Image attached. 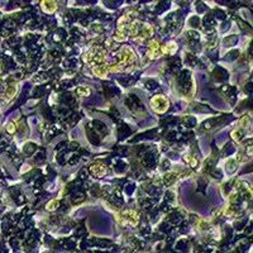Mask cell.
Instances as JSON below:
<instances>
[{
  "instance_id": "cell-8",
  "label": "cell",
  "mask_w": 253,
  "mask_h": 253,
  "mask_svg": "<svg viewBox=\"0 0 253 253\" xmlns=\"http://www.w3.org/2000/svg\"><path fill=\"white\" fill-rule=\"evenodd\" d=\"M42 9H43L46 13H53L56 10V3L55 2H42L41 4Z\"/></svg>"
},
{
  "instance_id": "cell-10",
  "label": "cell",
  "mask_w": 253,
  "mask_h": 253,
  "mask_svg": "<svg viewBox=\"0 0 253 253\" xmlns=\"http://www.w3.org/2000/svg\"><path fill=\"white\" fill-rule=\"evenodd\" d=\"M222 120V118H215V119H209L206 120L204 124H202V128L204 129H210V128H213V127H215L219 122Z\"/></svg>"
},
{
  "instance_id": "cell-5",
  "label": "cell",
  "mask_w": 253,
  "mask_h": 253,
  "mask_svg": "<svg viewBox=\"0 0 253 253\" xmlns=\"http://www.w3.org/2000/svg\"><path fill=\"white\" fill-rule=\"evenodd\" d=\"M122 218H123V220H127L128 223H130L133 225H136L139 220V216L134 210H125V212H123V214H122Z\"/></svg>"
},
{
  "instance_id": "cell-17",
  "label": "cell",
  "mask_w": 253,
  "mask_h": 253,
  "mask_svg": "<svg viewBox=\"0 0 253 253\" xmlns=\"http://www.w3.org/2000/svg\"><path fill=\"white\" fill-rule=\"evenodd\" d=\"M114 38H115V41H125L127 39L125 34H124V33H120V32H118Z\"/></svg>"
},
{
  "instance_id": "cell-16",
  "label": "cell",
  "mask_w": 253,
  "mask_h": 253,
  "mask_svg": "<svg viewBox=\"0 0 253 253\" xmlns=\"http://www.w3.org/2000/svg\"><path fill=\"white\" fill-rule=\"evenodd\" d=\"M248 124H249V116L248 115H244L242 119H241V127H242V128H246Z\"/></svg>"
},
{
  "instance_id": "cell-4",
  "label": "cell",
  "mask_w": 253,
  "mask_h": 253,
  "mask_svg": "<svg viewBox=\"0 0 253 253\" xmlns=\"http://www.w3.org/2000/svg\"><path fill=\"white\" fill-rule=\"evenodd\" d=\"M161 56V51H159V45L157 41H151L148 43V57L149 58H157Z\"/></svg>"
},
{
  "instance_id": "cell-11",
  "label": "cell",
  "mask_w": 253,
  "mask_h": 253,
  "mask_svg": "<svg viewBox=\"0 0 253 253\" xmlns=\"http://www.w3.org/2000/svg\"><path fill=\"white\" fill-rule=\"evenodd\" d=\"M176 177H177L176 173H167V175L163 177V182L167 185V186H170L171 184H173V182L176 181Z\"/></svg>"
},
{
  "instance_id": "cell-19",
  "label": "cell",
  "mask_w": 253,
  "mask_h": 253,
  "mask_svg": "<svg viewBox=\"0 0 253 253\" xmlns=\"http://www.w3.org/2000/svg\"><path fill=\"white\" fill-rule=\"evenodd\" d=\"M189 163H190L191 167H196V166H198V159H196L195 157H191V158H190V161H189Z\"/></svg>"
},
{
  "instance_id": "cell-12",
  "label": "cell",
  "mask_w": 253,
  "mask_h": 253,
  "mask_svg": "<svg viewBox=\"0 0 253 253\" xmlns=\"http://www.w3.org/2000/svg\"><path fill=\"white\" fill-rule=\"evenodd\" d=\"M58 206H60V201L58 200H51L46 205V209L48 210V212H55V210H57Z\"/></svg>"
},
{
  "instance_id": "cell-18",
  "label": "cell",
  "mask_w": 253,
  "mask_h": 253,
  "mask_svg": "<svg viewBox=\"0 0 253 253\" xmlns=\"http://www.w3.org/2000/svg\"><path fill=\"white\" fill-rule=\"evenodd\" d=\"M6 130H8V133L13 134V133L15 132V125H14V123H9V124H8V127H6Z\"/></svg>"
},
{
  "instance_id": "cell-7",
  "label": "cell",
  "mask_w": 253,
  "mask_h": 253,
  "mask_svg": "<svg viewBox=\"0 0 253 253\" xmlns=\"http://www.w3.org/2000/svg\"><path fill=\"white\" fill-rule=\"evenodd\" d=\"M176 49H177L176 43H168V45L163 46L162 48H159L161 53H166V55H173L176 52Z\"/></svg>"
},
{
  "instance_id": "cell-2",
  "label": "cell",
  "mask_w": 253,
  "mask_h": 253,
  "mask_svg": "<svg viewBox=\"0 0 253 253\" xmlns=\"http://www.w3.org/2000/svg\"><path fill=\"white\" fill-rule=\"evenodd\" d=\"M105 58V52L104 49H101L99 47L91 48L89 52L85 55V61L86 62H95V63H101Z\"/></svg>"
},
{
  "instance_id": "cell-1",
  "label": "cell",
  "mask_w": 253,
  "mask_h": 253,
  "mask_svg": "<svg viewBox=\"0 0 253 253\" xmlns=\"http://www.w3.org/2000/svg\"><path fill=\"white\" fill-rule=\"evenodd\" d=\"M168 105H170L168 99L166 96H163V95H156V96H153L151 99V106L158 114L165 113L168 109Z\"/></svg>"
},
{
  "instance_id": "cell-9",
  "label": "cell",
  "mask_w": 253,
  "mask_h": 253,
  "mask_svg": "<svg viewBox=\"0 0 253 253\" xmlns=\"http://www.w3.org/2000/svg\"><path fill=\"white\" fill-rule=\"evenodd\" d=\"M16 90H18V87H16V85H9L8 86V89L5 90V96H6V99H12V98H14L15 96V94H16Z\"/></svg>"
},
{
  "instance_id": "cell-3",
  "label": "cell",
  "mask_w": 253,
  "mask_h": 253,
  "mask_svg": "<svg viewBox=\"0 0 253 253\" xmlns=\"http://www.w3.org/2000/svg\"><path fill=\"white\" fill-rule=\"evenodd\" d=\"M90 172L95 177H103L106 173V166L101 162H95L90 166Z\"/></svg>"
},
{
  "instance_id": "cell-14",
  "label": "cell",
  "mask_w": 253,
  "mask_h": 253,
  "mask_svg": "<svg viewBox=\"0 0 253 253\" xmlns=\"http://www.w3.org/2000/svg\"><path fill=\"white\" fill-rule=\"evenodd\" d=\"M242 137H243V133L241 130H233L232 132V138L235 142H241L242 141Z\"/></svg>"
},
{
  "instance_id": "cell-15",
  "label": "cell",
  "mask_w": 253,
  "mask_h": 253,
  "mask_svg": "<svg viewBox=\"0 0 253 253\" xmlns=\"http://www.w3.org/2000/svg\"><path fill=\"white\" fill-rule=\"evenodd\" d=\"M226 166H228V172H233V171H235V168H237V162H235V161H229Z\"/></svg>"
},
{
  "instance_id": "cell-20",
  "label": "cell",
  "mask_w": 253,
  "mask_h": 253,
  "mask_svg": "<svg viewBox=\"0 0 253 253\" xmlns=\"http://www.w3.org/2000/svg\"><path fill=\"white\" fill-rule=\"evenodd\" d=\"M71 146H72V148H73V149H76V148H77V143H72Z\"/></svg>"
},
{
  "instance_id": "cell-13",
  "label": "cell",
  "mask_w": 253,
  "mask_h": 253,
  "mask_svg": "<svg viewBox=\"0 0 253 253\" xmlns=\"http://www.w3.org/2000/svg\"><path fill=\"white\" fill-rule=\"evenodd\" d=\"M77 94L80 96H89L90 95V89H87L85 86H81V87L77 89Z\"/></svg>"
},
{
  "instance_id": "cell-6",
  "label": "cell",
  "mask_w": 253,
  "mask_h": 253,
  "mask_svg": "<svg viewBox=\"0 0 253 253\" xmlns=\"http://www.w3.org/2000/svg\"><path fill=\"white\" fill-rule=\"evenodd\" d=\"M92 72H94V75L99 76V77H103V76H105L108 73V66L106 65H98L92 69Z\"/></svg>"
}]
</instances>
